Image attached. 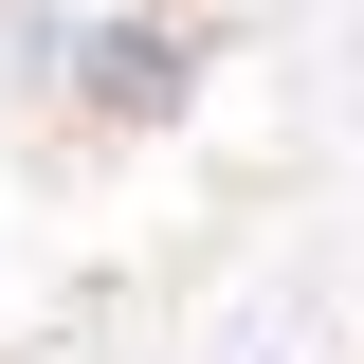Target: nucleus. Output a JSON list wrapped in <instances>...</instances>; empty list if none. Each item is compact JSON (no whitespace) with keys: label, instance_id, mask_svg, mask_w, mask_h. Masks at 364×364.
<instances>
[{"label":"nucleus","instance_id":"1","mask_svg":"<svg viewBox=\"0 0 364 364\" xmlns=\"http://www.w3.org/2000/svg\"><path fill=\"white\" fill-rule=\"evenodd\" d=\"M200 91H219V18L200 0H73L37 109L73 146H164V128H200Z\"/></svg>","mask_w":364,"mask_h":364}]
</instances>
